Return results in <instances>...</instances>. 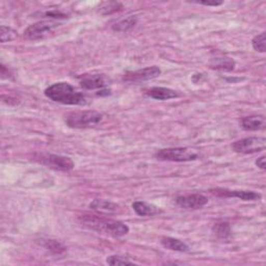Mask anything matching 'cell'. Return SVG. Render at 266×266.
<instances>
[{"label":"cell","instance_id":"1","mask_svg":"<svg viewBox=\"0 0 266 266\" xmlns=\"http://www.w3.org/2000/svg\"><path fill=\"white\" fill-rule=\"evenodd\" d=\"M78 220L80 224L86 228L101 234L120 237L126 235L129 232V228L126 224L98 215L83 214L79 216Z\"/></svg>","mask_w":266,"mask_h":266},{"label":"cell","instance_id":"2","mask_svg":"<svg viewBox=\"0 0 266 266\" xmlns=\"http://www.w3.org/2000/svg\"><path fill=\"white\" fill-rule=\"evenodd\" d=\"M45 95L50 100L66 105H84L87 99L67 82H57L45 90Z\"/></svg>","mask_w":266,"mask_h":266},{"label":"cell","instance_id":"3","mask_svg":"<svg viewBox=\"0 0 266 266\" xmlns=\"http://www.w3.org/2000/svg\"><path fill=\"white\" fill-rule=\"evenodd\" d=\"M103 116L95 111L72 112L66 115L65 123L71 128H91L102 122Z\"/></svg>","mask_w":266,"mask_h":266},{"label":"cell","instance_id":"4","mask_svg":"<svg viewBox=\"0 0 266 266\" xmlns=\"http://www.w3.org/2000/svg\"><path fill=\"white\" fill-rule=\"evenodd\" d=\"M155 157L158 160L162 161L185 162L197 159L199 155L196 151L188 148H168L161 149L158 152H156Z\"/></svg>","mask_w":266,"mask_h":266},{"label":"cell","instance_id":"5","mask_svg":"<svg viewBox=\"0 0 266 266\" xmlns=\"http://www.w3.org/2000/svg\"><path fill=\"white\" fill-rule=\"evenodd\" d=\"M33 160L41 164H44L48 167L54 168V170L70 171L74 167L73 160L69 158V157L55 155V154H49V153L34 154Z\"/></svg>","mask_w":266,"mask_h":266},{"label":"cell","instance_id":"6","mask_svg":"<svg viewBox=\"0 0 266 266\" xmlns=\"http://www.w3.org/2000/svg\"><path fill=\"white\" fill-rule=\"evenodd\" d=\"M266 147V139L264 137H247L239 139L232 144L233 151L241 154H253L264 151Z\"/></svg>","mask_w":266,"mask_h":266},{"label":"cell","instance_id":"7","mask_svg":"<svg viewBox=\"0 0 266 266\" xmlns=\"http://www.w3.org/2000/svg\"><path fill=\"white\" fill-rule=\"evenodd\" d=\"M58 26H59V24L54 23V22L35 23L24 30V37L32 41L42 40L46 38L47 35L52 33Z\"/></svg>","mask_w":266,"mask_h":266},{"label":"cell","instance_id":"8","mask_svg":"<svg viewBox=\"0 0 266 266\" xmlns=\"http://www.w3.org/2000/svg\"><path fill=\"white\" fill-rule=\"evenodd\" d=\"M212 195L221 198H238L243 201H259L261 195L255 191H246V190H230L225 188H214L210 189Z\"/></svg>","mask_w":266,"mask_h":266},{"label":"cell","instance_id":"9","mask_svg":"<svg viewBox=\"0 0 266 266\" xmlns=\"http://www.w3.org/2000/svg\"><path fill=\"white\" fill-rule=\"evenodd\" d=\"M161 74V70L156 67H148L143 68L134 72H127L124 75L123 80L127 82H140V81H146L150 79H154L156 77H158Z\"/></svg>","mask_w":266,"mask_h":266},{"label":"cell","instance_id":"10","mask_svg":"<svg viewBox=\"0 0 266 266\" xmlns=\"http://www.w3.org/2000/svg\"><path fill=\"white\" fill-rule=\"evenodd\" d=\"M176 203L178 206L185 209H200L208 203V198L200 193H191V195L177 197Z\"/></svg>","mask_w":266,"mask_h":266},{"label":"cell","instance_id":"11","mask_svg":"<svg viewBox=\"0 0 266 266\" xmlns=\"http://www.w3.org/2000/svg\"><path fill=\"white\" fill-rule=\"evenodd\" d=\"M80 86L87 90L103 89L107 86V79L100 74L95 75H84L80 78Z\"/></svg>","mask_w":266,"mask_h":266},{"label":"cell","instance_id":"12","mask_svg":"<svg viewBox=\"0 0 266 266\" xmlns=\"http://www.w3.org/2000/svg\"><path fill=\"white\" fill-rule=\"evenodd\" d=\"M147 95L155 100H160V101L170 100V99L178 98L179 97V94L176 91L167 89V88H160V87L151 88L150 90L147 91Z\"/></svg>","mask_w":266,"mask_h":266},{"label":"cell","instance_id":"13","mask_svg":"<svg viewBox=\"0 0 266 266\" xmlns=\"http://www.w3.org/2000/svg\"><path fill=\"white\" fill-rule=\"evenodd\" d=\"M265 125L266 122L263 116H249L241 120V127L248 131L261 130Z\"/></svg>","mask_w":266,"mask_h":266},{"label":"cell","instance_id":"14","mask_svg":"<svg viewBox=\"0 0 266 266\" xmlns=\"http://www.w3.org/2000/svg\"><path fill=\"white\" fill-rule=\"evenodd\" d=\"M132 208L135 211V213L139 216H149V215H155L161 212V210L154 206V205L148 204L146 202L137 201L132 204Z\"/></svg>","mask_w":266,"mask_h":266},{"label":"cell","instance_id":"15","mask_svg":"<svg viewBox=\"0 0 266 266\" xmlns=\"http://www.w3.org/2000/svg\"><path fill=\"white\" fill-rule=\"evenodd\" d=\"M90 206L92 209L102 213H116L119 209V206L117 204L104 200H94L91 203Z\"/></svg>","mask_w":266,"mask_h":266},{"label":"cell","instance_id":"16","mask_svg":"<svg viewBox=\"0 0 266 266\" xmlns=\"http://www.w3.org/2000/svg\"><path fill=\"white\" fill-rule=\"evenodd\" d=\"M161 245L165 249L176 252H187L189 250L188 246L185 243L173 237H163L161 239Z\"/></svg>","mask_w":266,"mask_h":266},{"label":"cell","instance_id":"17","mask_svg":"<svg viewBox=\"0 0 266 266\" xmlns=\"http://www.w3.org/2000/svg\"><path fill=\"white\" fill-rule=\"evenodd\" d=\"M136 22H137L136 17L130 16L125 20H122V21L116 23L115 25L113 26V29L115 31H118V32H126L128 30H130L131 28L134 27Z\"/></svg>","mask_w":266,"mask_h":266},{"label":"cell","instance_id":"18","mask_svg":"<svg viewBox=\"0 0 266 266\" xmlns=\"http://www.w3.org/2000/svg\"><path fill=\"white\" fill-rule=\"evenodd\" d=\"M213 233L222 239H227L231 236V227L226 222L216 223L212 228Z\"/></svg>","mask_w":266,"mask_h":266},{"label":"cell","instance_id":"19","mask_svg":"<svg viewBox=\"0 0 266 266\" xmlns=\"http://www.w3.org/2000/svg\"><path fill=\"white\" fill-rule=\"evenodd\" d=\"M123 9V4L120 3V2H103L100 7H99V11L100 14L107 16V15H112L117 13V11H120Z\"/></svg>","mask_w":266,"mask_h":266},{"label":"cell","instance_id":"20","mask_svg":"<svg viewBox=\"0 0 266 266\" xmlns=\"http://www.w3.org/2000/svg\"><path fill=\"white\" fill-rule=\"evenodd\" d=\"M235 63L232 59L230 58H216L214 60V63H212L211 68L213 69H219V70H225V71H231L234 69Z\"/></svg>","mask_w":266,"mask_h":266},{"label":"cell","instance_id":"21","mask_svg":"<svg viewBox=\"0 0 266 266\" xmlns=\"http://www.w3.org/2000/svg\"><path fill=\"white\" fill-rule=\"evenodd\" d=\"M17 37H18V32L11 27L4 26V25L0 27V41H1V43L13 41Z\"/></svg>","mask_w":266,"mask_h":266},{"label":"cell","instance_id":"22","mask_svg":"<svg viewBox=\"0 0 266 266\" xmlns=\"http://www.w3.org/2000/svg\"><path fill=\"white\" fill-rule=\"evenodd\" d=\"M253 48L258 52H265L266 51V34L265 32H262L258 35H256L255 38L252 41Z\"/></svg>","mask_w":266,"mask_h":266},{"label":"cell","instance_id":"23","mask_svg":"<svg viewBox=\"0 0 266 266\" xmlns=\"http://www.w3.org/2000/svg\"><path fill=\"white\" fill-rule=\"evenodd\" d=\"M45 248L51 253L56 254V255H60V254L66 252V248L64 247V245L58 243L56 240H47L45 243Z\"/></svg>","mask_w":266,"mask_h":266},{"label":"cell","instance_id":"24","mask_svg":"<svg viewBox=\"0 0 266 266\" xmlns=\"http://www.w3.org/2000/svg\"><path fill=\"white\" fill-rule=\"evenodd\" d=\"M106 263L110 264V265H124V264H133L132 261L128 260V258L126 257H122V256H111L106 259Z\"/></svg>","mask_w":266,"mask_h":266},{"label":"cell","instance_id":"25","mask_svg":"<svg viewBox=\"0 0 266 266\" xmlns=\"http://www.w3.org/2000/svg\"><path fill=\"white\" fill-rule=\"evenodd\" d=\"M44 16H46L48 18H55V19H58V18H67V16L65 14L60 13V11H57V10L46 11V13L44 14Z\"/></svg>","mask_w":266,"mask_h":266},{"label":"cell","instance_id":"26","mask_svg":"<svg viewBox=\"0 0 266 266\" xmlns=\"http://www.w3.org/2000/svg\"><path fill=\"white\" fill-rule=\"evenodd\" d=\"M197 3L206 5V6H219V5H222L224 2L223 1H197Z\"/></svg>","mask_w":266,"mask_h":266},{"label":"cell","instance_id":"27","mask_svg":"<svg viewBox=\"0 0 266 266\" xmlns=\"http://www.w3.org/2000/svg\"><path fill=\"white\" fill-rule=\"evenodd\" d=\"M256 164H257L258 167L261 168V170H265V165H266V163H265V156H261L260 158H258L256 160Z\"/></svg>","mask_w":266,"mask_h":266}]
</instances>
